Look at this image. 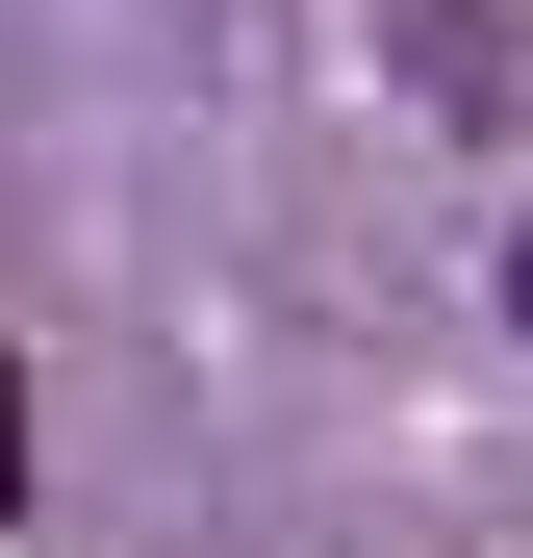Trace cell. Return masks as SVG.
<instances>
[{
	"label": "cell",
	"instance_id": "cell-1",
	"mask_svg": "<svg viewBox=\"0 0 533 558\" xmlns=\"http://www.w3.org/2000/svg\"><path fill=\"white\" fill-rule=\"evenodd\" d=\"M0 508H26V381H0Z\"/></svg>",
	"mask_w": 533,
	"mask_h": 558
},
{
	"label": "cell",
	"instance_id": "cell-2",
	"mask_svg": "<svg viewBox=\"0 0 533 558\" xmlns=\"http://www.w3.org/2000/svg\"><path fill=\"white\" fill-rule=\"evenodd\" d=\"M508 330H533V229H508Z\"/></svg>",
	"mask_w": 533,
	"mask_h": 558
}]
</instances>
